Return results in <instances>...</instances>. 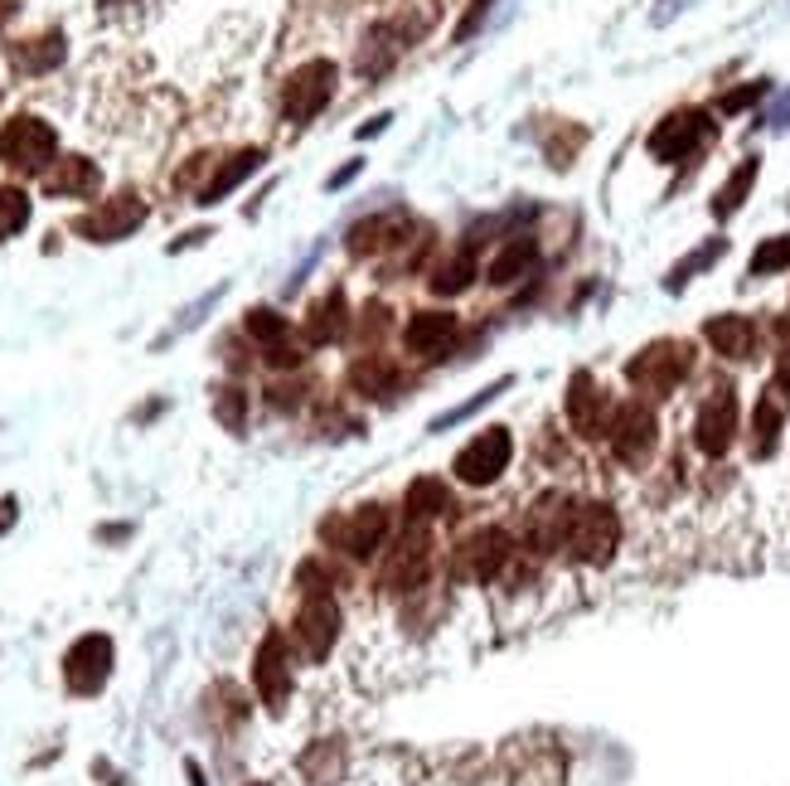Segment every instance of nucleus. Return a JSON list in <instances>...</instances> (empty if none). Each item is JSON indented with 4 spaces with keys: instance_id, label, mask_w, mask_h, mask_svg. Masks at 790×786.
<instances>
[{
    "instance_id": "22",
    "label": "nucleus",
    "mask_w": 790,
    "mask_h": 786,
    "mask_svg": "<svg viewBox=\"0 0 790 786\" xmlns=\"http://www.w3.org/2000/svg\"><path fill=\"white\" fill-rule=\"evenodd\" d=\"M533 258H539V243H533L529 233H514L510 243H504V248L490 258L486 282H490V287H514L519 277H524V272L533 268Z\"/></svg>"
},
{
    "instance_id": "42",
    "label": "nucleus",
    "mask_w": 790,
    "mask_h": 786,
    "mask_svg": "<svg viewBox=\"0 0 790 786\" xmlns=\"http://www.w3.org/2000/svg\"><path fill=\"white\" fill-rule=\"evenodd\" d=\"M10 519H16V500H0V529H6Z\"/></svg>"
},
{
    "instance_id": "27",
    "label": "nucleus",
    "mask_w": 790,
    "mask_h": 786,
    "mask_svg": "<svg viewBox=\"0 0 790 786\" xmlns=\"http://www.w3.org/2000/svg\"><path fill=\"white\" fill-rule=\"evenodd\" d=\"M757 170H761V161H757V156H747V161L728 176V185H722L718 199H713V215H718V219H732V215H738V209L747 205V190L757 185Z\"/></svg>"
},
{
    "instance_id": "21",
    "label": "nucleus",
    "mask_w": 790,
    "mask_h": 786,
    "mask_svg": "<svg viewBox=\"0 0 790 786\" xmlns=\"http://www.w3.org/2000/svg\"><path fill=\"white\" fill-rule=\"evenodd\" d=\"M350 384H354V394H364V398H393L398 384H403V369L388 355H364V359H354Z\"/></svg>"
},
{
    "instance_id": "28",
    "label": "nucleus",
    "mask_w": 790,
    "mask_h": 786,
    "mask_svg": "<svg viewBox=\"0 0 790 786\" xmlns=\"http://www.w3.org/2000/svg\"><path fill=\"white\" fill-rule=\"evenodd\" d=\"M776 442H781V404H776V394H761L752 412V451L771 457Z\"/></svg>"
},
{
    "instance_id": "18",
    "label": "nucleus",
    "mask_w": 790,
    "mask_h": 786,
    "mask_svg": "<svg viewBox=\"0 0 790 786\" xmlns=\"http://www.w3.org/2000/svg\"><path fill=\"white\" fill-rule=\"evenodd\" d=\"M427 564H432V544H427V535H408V539L398 544L393 554H388L383 583H388V588H393V593L422 588V578H427Z\"/></svg>"
},
{
    "instance_id": "5",
    "label": "nucleus",
    "mask_w": 790,
    "mask_h": 786,
    "mask_svg": "<svg viewBox=\"0 0 790 786\" xmlns=\"http://www.w3.org/2000/svg\"><path fill=\"white\" fill-rule=\"evenodd\" d=\"M334 83H340V69H334L330 59L301 63V69L287 78V88H281V112H287V122L306 127L316 112H326V102L334 98Z\"/></svg>"
},
{
    "instance_id": "20",
    "label": "nucleus",
    "mask_w": 790,
    "mask_h": 786,
    "mask_svg": "<svg viewBox=\"0 0 790 786\" xmlns=\"http://www.w3.org/2000/svg\"><path fill=\"white\" fill-rule=\"evenodd\" d=\"M98 185H102V176L88 156H63V161H53V170L44 176V190L53 199H88Z\"/></svg>"
},
{
    "instance_id": "14",
    "label": "nucleus",
    "mask_w": 790,
    "mask_h": 786,
    "mask_svg": "<svg viewBox=\"0 0 790 786\" xmlns=\"http://www.w3.org/2000/svg\"><path fill=\"white\" fill-rule=\"evenodd\" d=\"M510 554H514V544H510L504 529H480V535H471L457 549V568L466 573V578H476V583H490L494 573L510 564Z\"/></svg>"
},
{
    "instance_id": "8",
    "label": "nucleus",
    "mask_w": 790,
    "mask_h": 786,
    "mask_svg": "<svg viewBox=\"0 0 790 786\" xmlns=\"http://www.w3.org/2000/svg\"><path fill=\"white\" fill-rule=\"evenodd\" d=\"M146 223V199L141 195H112V199H102L98 209H88L83 219L73 223L78 233L88 238V243H122V238H131Z\"/></svg>"
},
{
    "instance_id": "17",
    "label": "nucleus",
    "mask_w": 790,
    "mask_h": 786,
    "mask_svg": "<svg viewBox=\"0 0 790 786\" xmlns=\"http://www.w3.org/2000/svg\"><path fill=\"white\" fill-rule=\"evenodd\" d=\"M412 219L403 215V209H393V215H373V219H359L350 229V252L354 258H369V252H388L398 248L408 238Z\"/></svg>"
},
{
    "instance_id": "25",
    "label": "nucleus",
    "mask_w": 790,
    "mask_h": 786,
    "mask_svg": "<svg viewBox=\"0 0 790 786\" xmlns=\"http://www.w3.org/2000/svg\"><path fill=\"white\" fill-rule=\"evenodd\" d=\"M403 505H408V519L422 525V519H437V515L451 510V490H447V481H437V476H422V481L408 486Z\"/></svg>"
},
{
    "instance_id": "15",
    "label": "nucleus",
    "mask_w": 790,
    "mask_h": 786,
    "mask_svg": "<svg viewBox=\"0 0 790 786\" xmlns=\"http://www.w3.org/2000/svg\"><path fill=\"white\" fill-rule=\"evenodd\" d=\"M568 422L578 428L582 437H601L607 432V408H611V398L601 394V384L587 375V369H578V375L568 379Z\"/></svg>"
},
{
    "instance_id": "19",
    "label": "nucleus",
    "mask_w": 790,
    "mask_h": 786,
    "mask_svg": "<svg viewBox=\"0 0 790 786\" xmlns=\"http://www.w3.org/2000/svg\"><path fill=\"white\" fill-rule=\"evenodd\" d=\"M703 340L713 345L722 359H752V350H757V326L747 321V316L728 311V316H713V321L703 326Z\"/></svg>"
},
{
    "instance_id": "7",
    "label": "nucleus",
    "mask_w": 790,
    "mask_h": 786,
    "mask_svg": "<svg viewBox=\"0 0 790 786\" xmlns=\"http://www.w3.org/2000/svg\"><path fill=\"white\" fill-rule=\"evenodd\" d=\"M738 442V394L722 384L693 412V447L703 457H728V447Z\"/></svg>"
},
{
    "instance_id": "24",
    "label": "nucleus",
    "mask_w": 790,
    "mask_h": 786,
    "mask_svg": "<svg viewBox=\"0 0 790 786\" xmlns=\"http://www.w3.org/2000/svg\"><path fill=\"white\" fill-rule=\"evenodd\" d=\"M344 326H350V301H344V291H330V297H320L311 306V316H306V340L334 345L344 336Z\"/></svg>"
},
{
    "instance_id": "13",
    "label": "nucleus",
    "mask_w": 790,
    "mask_h": 786,
    "mask_svg": "<svg viewBox=\"0 0 790 786\" xmlns=\"http://www.w3.org/2000/svg\"><path fill=\"white\" fill-rule=\"evenodd\" d=\"M252 685L267 709H281L291 695V670H287V641L281 631H267V641L258 646V660H252Z\"/></svg>"
},
{
    "instance_id": "9",
    "label": "nucleus",
    "mask_w": 790,
    "mask_h": 786,
    "mask_svg": "<svg viewBox=\"0 0 790 786\" xmlns=\"http://www.w3.org/2000/svg\"><path fill=\"white\" fill-rule=\"evenodd\" d=\"M326 539L334 544V549L354 554V558H373L379 554V544L388 539V510L383 505H359V510L330 519Z\"/></svg>"
},
{
    "instance_id": "32",
    "label": "nucleus",
    "mask_w": 790,
    "mask_h": 786,
    "mask_svg": "<svg viewBox=\"0 0 790 786\" xmlns=\"http://www.w3.org/2000/svg\"><path fill=\"white\" fill-rule=\"evenodd\" d=\"M213 418L229 432H243L248 428V394L238 389V384H219V389H213Z\"/></svg>"
},
{
    "instance_id": "11",
    "label": "nucleus",
    "mask_w": 790,
    "mask_h": 786,
    "mask_svg": "<svg viewBox=\"0 0 790 786\" xmlns=\"http://www.w3.org/2000/svg\"><path fill=\"white\" fill-rule=\"evenodd\" d=\"M708 131H713V122H708V112H699V108L669 112L664 122L650 131V156L664 166H674V161H684L699 141H708Z\"/></svg>"
},
{
    "instance_id": "16",
    "label": "nucleus",
    "mask_w": 790,
    "mask_h": 786,
    "mask_svg": "<svg viewBox=\"0 0 790 786\" xmlns=\"http://www.w3.org/2000/svg\"><path fill=\"white\" fill-rule=\"evenodd\" d=\"M457 340V316L451 311H412V321L403 330L408 355L418 359H441V350Z\"/></svg>"
},
{
    "instance_id": "23",
    "label": "nucleus",
    "mask_w": 790,
    "mask_h": 786,
    "mask_svg": "<svg viewBox=\"0 0 790 786\" xmlns=\"http://www.w3.org/2000/svg\"><path fill=\"white\" fill-rule=\"evenodd\" d=\"M262 161H267V151H262V146H248V151L229 156V161H223L219 170H213V180L204 185V190H199V205H219V199H223V195H233L238 185H243V180H248Z\"/></svg>"
},
{
    "instance_id": "36",
    "label": "nucleus",
    "mask_w": 790,
    "mask_h": 786,
    "mask_svg": "<svg viewBox=\"0 0 790 786\" xmlns=\"http://www.w3.org/2000/svg\"><path fill=\"white\" fill-rule=\"evenodd\" d=\"M767 88H771V83H767V78H761V83H747V88H732V92H728V98H722V102H718V108H722V112H742V108H752V102H757V98H767Z\"/></svg>"
},
{
    "instance_id": "44",
    "label": "nucleus",
    "mask_w": 790,
    "mask_h": 786,
    "mask_svg": "<svg viewBox=\"0 0 790 786\" xmlns=\"http://www.w3.org/2000/svg\"><path fill=\"white\" fill-rule=\"evenodd\" d=\"M0 205H6V190H0Z\"/></svg>"
},
{
    "instance_id": "39",
    "label": "nucleus",
    "mask_w": 790,
    "mask_h": 786,
    "mask_svg": "<svg viewBox=\"0 0 790 786\" xmlns=\"http://www.w3.org/2000/svg\"><path fill=\"white\" fill-rule=\"evenodd\" d=\"M490 6H494V0H471V20H466V24H461V39H466V34H471V30H476V24H480V16H486V10H490Z\"/></svg>"
},
{
    "instance_id": "3",
    "label": "nucleus",
    "mask_w": 790,
    "mask_h": 786,
    "mask_svg": "<svg viewBox=\"0 0 790 786\" xmlns=\"http://www.w3.org/2000/svg\"><path fill=\"white\" fill-rule=\"evenodd\" d=\"M59 156V137L39 117H10L0 127V161L16 176H49V161Z\"/></svg>"
},
{
    "instance_id": "12",
    "label": "nucleus",
    "mask_w": 790,
    "mask_h": 786,
    "mask_svg": "<svg viewBox=\"0 0 790 786\" xmlns=\"http://www.w3.org/2000/svg\"><path fill=\"white\" fill-rule=\"evenodd\" d=\"M112 675V641L107 636H78L73 650L63 656V679L73 695H98Z\"/></svg>"
},
{
    "instance_id": "26",
    "label": "nucleus",
    "mask_w": 790,
    "mask_h": 786,
    "mask_svg": "<svg viewBox=\"0 0 790 786\" xmlns=\"http://www.w3.org/2000/svg\"><path fill=\"white\" fill-rule=\"evenodd\" d=\"M59 63H63V34L59 30L24 39V44L16 49V69H24V73H49V69H59Z\"/></svg>"
},
{
    "instance_id": "41",
    "label": "nucleus",
    "mask_w": 790,
    "mask_h": 786,
    "mask_svg": "<svg viewBox=\"0 0 790 786\" xmlns=\"http://www.w3.org/2000/svg\"><path fill=\"white\" fill-rule=\"evenodd\" d=\"M388 122H393V117H388V112H379V117H373L369 127H359V137H379V131H383Z\"/></svg>"
},
{
    "instance_id": "37",
    "label": "nucleus",
    "mask_w": 790,
    "mask_h": 786,
    "mask_svg": "<svg viewBox=\"0 0 790 786\" xmlns=\"http://www.w3.org/2000/svg\"><path fill=\"white\" fill-rule=\"evenodd\" d=\"M767 127H776V131H790V88L781 92V98L767 108Z\"/></svg>"
},
{
    "instance_id": "2",
    "label": "nucleus",
    "mask_w": 790,
    "mask_h": 786,
    "mask_svg": "<svg viewBox=\"0 0 790 786\" xmlns=\"http://www.w3.org/2000/svg\"><path fill=\"white\" fill-rule=\"evenodd\" d=\"M689 369H693V345L689 340H654L626 365V379H631L636 394L664 398L689 379Z\"/></svg>"
},
{
    "instance_id": "35",
    "label": "nucleus",
    "mask_w": 790,
    "mask_h": 786,
    "mask_svg": "<svg viewBox=\"0 0 790 786\" xmlns=\"http://www.w3.org/2000/svg\"><path fill=\"white\" fill-rule=\"evenodd\" d=\"M722 248H728V243H722V238H713V243H708L703 252H693V258H684V262H679V268L669 272V291H679V287H684V282H689V272H703V268H708V262L718 258Z\"/></svg>"
},
{
    "instance_id": "6",
    "label": "nucleus",
    "mask_w": 790,
    "mask_h": 786,
    "mask_svg": "<svg viewBox=\"0 0 790 786\" xmlns=\"http://www.w3.org/2000/svg\"><path fill=\"white\" fill-rule=\"evenodd\" d=\"M510 461H514L510 428H486V432H476L471 442L457 451L451 471H457L461 486H490V481H500V476L510 471Z\"/></svg>"
},
{
    "instance_id": "10",
    "label": "nucleus",
    "mask_w": 790,
    "mask_h": 786,
    "mask_svg": "<svg viewBox=\"0 0 790 786\" xmlns=\"http://www.w3.org/2000/svg\"><path fill=\"white\" fill-rule=\"evenodd\" d=\"M291 631H297V646L306 650V656L326 660L334 636H340V607H334V597L330 593H306L297 621H291Z\"/></svg>"
},
{
    "instance_id": "43",
    "label": "nucleus",
    "mask_w": 790,
    "mask_h": 786,
    "mask_svg": "<svg viewBox=\"0 0 790 786\" xmlns=\"http://www.w3.org/2000/svg\"><path fill=\"white\" fill-rule=\"evenodd\" d=\"M102 6H127V0H102Z\"/></svg>"
},
{
    "instance_id": "29",
    "label": "nucleus",
    "mask_w": 790,
    "mask_h": 786,
    "mask_svg": "<svg viewBox=\"0 0 790 786\" xmlns=\"http://www.w3.org/2000/svg\"><path fill=\"white\" fill-rule=\"evenodd\" d=\"M510 375H504V379H494L490 384V389H480V394H471V398H466V404H457V408H447V412H437V418L432 422H427V432H447V428H457V422H466V418H476V412L480 408H486V404H494V398H500L504 389H510Z\"/></svg>"
},
{
    "instance_id": "40",
    "label": "nucleus",
    "mask_w": 790,
    "mask_h": 786,
    "mask_svg": "<svg viewBox=\"0 0 790 786\" xmlns=\"http://www.w3.org/2000/svg\"><path fill=\"white\" fill-rule=\"evenodd\" d=\"M354 176H359V161H350V166H344V170H334V176H330L326 185H330V190H340V185H350Z\"/></svg>"
},
{
    "instance_id": "38",
    "label": "nucleus",
    "mask_w": 790,
    "mask_h": 786,
    "mask_svg": "<svg viewBox=\"0 0 790 786\" xmlns=\"http://www.w3.org/2000/svg\"><path fill=\"white\" fill-rule=\"evenodd\" d=\"M776 389L790 394V345H781V355H776Z\"/></svg>"
},
{
    "instance_id": "33",
    "label": "nucleus",
    "mask_w": 790,
    "mask_h": 786,
    "mask_svg": "<svg viewBox=\"0 0 790 786\" xmlns=\"http://www.w3.org/2000/svg\"><path fill=\"white\" fill-rule=\"evenodd\" d=\"M790 268V238L776 233L767 238L757 252H752V277H771V272H786Z\"/></svg>"
},
{
    "instance_id": "30",
    "label": "nucleus",
    "mask_w": 790,
    "mask_h": 786,
    "mask_svg": "<svg viewBox=\"0 0 790 786\" xmlns=\"http://www.w3.org/2000/svg\"><path fill=\"white\" fill-rule=\"evenodd\" d=\"M476 282V262H471V248L457 252V258H447L441 268L432 272V291L437 297H461L466 287Z\"/></svg>"
},
{
    "instance_id": "1",
    "label": "nucleus",
    "mask_w": 790,
    "mask_h": 786,
    "mask_svg": "<svg viewBox=\"0 0 790 786\" xmlns=\"http://www.w3.org/2000/svg\"><path fill=\"white\" fill-rule=\"evenodd\" d=\"M621 544V519H616L611 505L601 500H572L568 529H562V549H568L578 564H607Z\"/></svg>"
},
{
    "instance_id": "31",
    "label": "nucleus",
    "mask_w": 790,
    "mask_h": 786,
    "mask_svg": "<svg viewBox=\"0 0 790 786\" xmlns=\"http://www.w3.org/2000/svg\"><path fill=\"white\" fill-rule=\"evenodd\" d=\"M243 326H248V336H252V340H258V345H267V350H277V345H287V336H291L287 316H277L272 306H252Z\"/></svg>"
},
{
    "instance_id": "4",
    "label": "nucleus",
    "mask_w": 790,
    "mask_h": 786,
    "mask_svg": "<svg viewBox=\"0 0 790 786\" xmlns=\"http://www.w3.org/2000/svg\"><path fill=\"white\" fill-rule=\"evenodd\" d=\"M607 442H611V457L621 466H646L654 442H660V418L646 408V398H631L611 412L607 422Z\"/></svg>"
},
{
    "instance_id": "34",
    "label": "nucleus",
    "mask_w": 790,
    "mask_h": 786,
    "mask_svg": "<svg viewBox=\"0 0 790 786\" xmlns=\"http://www.w3.org/2000/svg\"><path fill=\"white\" fill-rule=\"evenodd\" d=\"M24 223H30V199L20 190H6V205H0V238H16Z\"/></svg>"
}]
</instances>
